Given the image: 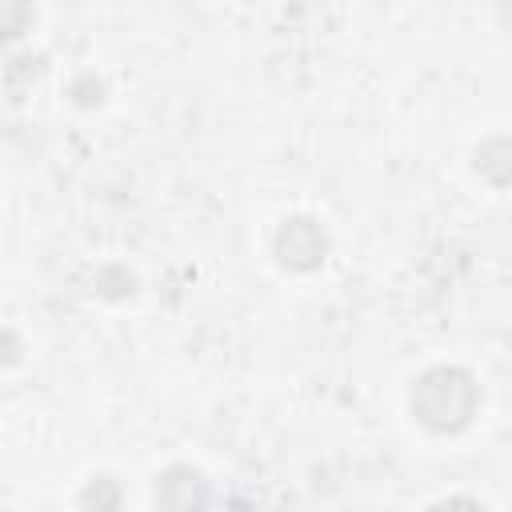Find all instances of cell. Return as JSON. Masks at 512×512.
Here are the masks:
<instances>
[{"label":"cell","instance_id":"277c9868","mask_svg":"<svg viewBox=\"0 0 512 512\" xmlns=\"http://www.w3.org/2000/svg\"><path fill=\"white\" fill-rule=\"evenodd\" d=\"M84 508L88 512H116L120 508V488H116V480H108V476H96L88 488H84Z\"/></svg>","mask_w":512,"mask_h":512},{"label":"cell","instance_id":"7a4b0ae2","mask_svg":"<svg viewBox=\"0 0 512 512\" xmlns=\"http://www.w3.org/2000/svg\"><path fill=\"white\" fill-rule=\"evenodd\" d=\"M276 260L292 272H312L328 256V232L312 216H292L276 228Z\"/></svg>","mask_w":512,"mask_h":512},{"label":"cell","instance_id":"3957f363","mask_svg":"<svg viewBox=\"0 0 512 512\" xmlns=\"http://www.w3.org/2000/svg\"><path fill=\"white\" fill-rule=\"evenodd\" d=\"M208 508V480L188 468L172 464L156 480V512H204Z\"/></svg>","mask_w":512,"mask_h":512},{"label":"cell","instance_id":"5b68a950","mask_svg":"<svg viewBox=\"0 0 512 512\" xmlns=\"http://www.w3.org/2000/svg\"><path fill=\"white\" fill-rule=\"evenodd\" d=\"M432 512H488L480 500H472V496H448V500H440Z\"/></svg>","mask_w":512,"mask_h":512},{"label":"cell","instance_id":"6da1fadb","mask_svg":"<svg viewBox=\"0 0 512 512\" xmlns=\"http://www.w3.org/2000/svg\"><path fill=\"white\" fill-rule=\"evenodd\" d=\"M480 408V384L468 368L436 364L412 384V416L428 432H460L472 424Z\"/></svg>","mask_w":512,"mask_h":512}]
</instances>
